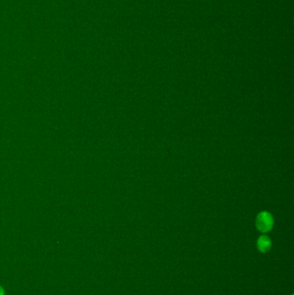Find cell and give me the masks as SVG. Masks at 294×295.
<instances>
[{"label": "cell", "mask_w": 294, "mask_h": 295, "mask_svg": "<svg viewBox=\"0 0 294 295\" xmlns=\"http://www.w3.org/2000/svg\"><path fill=\"white\" fill-rule=\"evenodd\" d=\"M256 247L260 252L268 253L272 248L271 239L267 235L259 236L256 242Z\"/></svg>", "instance_id": "cell-2"}, {"label": "cell", "mask_w": 294, "mask_h": 295, "mask_svg": "<svg viewBox=\"0 0 294 295\" xmlns=\"http://www.w3.org/2000/svg\"><path fill=\"white\" fill-rule=\"evenodd\" d=\"M0 295H4V289L1 286H0Z\"/></svg>", "instance_id": "cell-3"}, {"label": "cell", "mask_w": 294, "mask_h": 295, "mask_svg": "<svg viewBox=\"0 0 294 295\" xmlns=\"http://www.w3.org/2000/svg\"><path fill=\"white\" fill-rule=\"evenodd\" d=\"M255 226L258 231L262 233L269 232L274 227V218L269 212H260L256 217Z\"/></svg>", "instance_id": "cell-1"}]
</instances>
